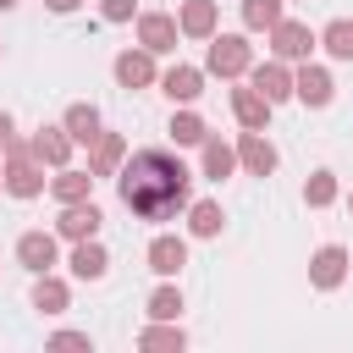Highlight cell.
Here are the masks:
<instances>
[{
  "instance_id": "6da1fadb",
  "label": "cell",
  "mask_w": 353,
  "mask_h": 353,
  "mask_svg": "<svg viewBox=\"0 0 353 353\" xmlns=\"http://www.w3.org/2000/svg\"><path fill=\"white\" fill-rule=\"evenodd\" d=\"M116 193L138 221H171L188 204V165L165 149H138L116 171Z\"/></svg>"
},
{
  "instance_id": "7a4b0ae2",
  "label": "cell",
  "mask_w": 353,
  "mask_h": 353,
  "mask_svg": "<svg viewBox=\"0 0 353 353\" xmlns=\"http://www.w3.org/2000/svg\"><path fill=\"white\" fill-rule=\"evenodd\" d=\"M248 66H254V50H248L243 33H221L204 55V72H215V77H243Z\"/></svg>"
},
{
  "instance_id": "3957f363",
  "label": "cell",
  "mask_w": 353,
  "mask_h": 353,
  "mask_svg": "<svg viewBox=\"0 0 353 353\" xmlns=\"http://www.w3.org/2000/svg\"><path fill=\"white\" fill-rule=\"evenodd\" d=\"M6 193H17V199L44 193V171L33 165V149H22V143H6Z\"/></svg>"
},
{
  "instance_id": "277c9868",
  "label": "cell",
  "mask_w": 353,
  "mask_h": 353,
  "mask_svg": "<svg viewBox=\"0 0 353 353\" xmlns=\"http://www.w3.org/2000/svg\"><path fill=\"white\" fill-rule=\"evenodd\" d=\"M270 50H276V61H309V50H314V33H309V22H276L270 28Z\"/></svg>"
},
{
  "instance_id": "5b68a950",
  "label": "cell",
  "mask_w": 353,
  "mask_h": 353,
  "mask_svg": "<svg viewBox=\"0 0 353 353\" xmlns=\"http://www.w3.org/2000/svg\"><path fill=\"white\" fill-rule=\"evenodd\" d=\"M176 17H165V11H143L138 17V44L149 50V55H165V50H176Z\"/></svg>"
},
{
  "instance_id": "8992f818",
  "label": "cell",
  "mask_w": 353,
  "mask_h": 353,
  "mask_svg": "<svg viewBox=\"0 0 353 353\" xmlns=\"http://www.w3.org/2000/svg\"><path fill=\"white\" fill-rule=\"evenodd\" d=\"M292 94H298L303 105H331L336 83H331V72H325V66H309V61H303V66L292 72Z\"/></svg>"
},
{
  "instance_id": "52a82bcc",
  "label": "cell",
  "mask_w": 353,
  "mask_h": 353,
  "mask_svg": "<svg viewBox=\"0 0 353 353\" xmlns=\"http://www.w3.org/2000/svg\"><path fill=\"white\" fill-rule=\"evenodd\" d=\"M342 276H347V248L325 243V248L309 259V281H314L320 292H331V287H342Z\"/></svg>"
},
{
  "instance_id": "ba28073f",
  "label": "cell",
  "mask_w": 353,
  "mask_h": 353,
  "mask_svg": "<svg viewBox=\"0 0 353 353\" xmlns=\"http://www.w3.org/2000/svg\"><path fill=\"white\" fill-rule=\"evenodd\" d=\"M127 160V138L121 132H94V154H88V171L94 176H116Z\"/></svg>"
},
{
  "instance_id": "9c48e42d",
  "label": "cell",
  "mask_w": 353,
  "mask_h": 353,
  "mask_svg": "<svg viewBox=\"0 0 353 353\" xmlns=\"http://www.w3.org/2000/svg\"><path fill=\"white\" fill-rule=\"evenodd\" d=\"M99 221H105V215H99V204L77 199V204H66V215L55 221V232H61V237H72V243H83V237H94V232H99Z\"/></svg>"
},
{
  "instance_id": "30bf717a",
  "label": "cell",
  "mask_w": 353,
  "mask_h": 353,
  "mask_svg": "<svg viewBox=\"0 0 353 353\" xmlns=\"http://www.w3.org/2000/svg\"><path fill=\"white\" fill-rule=\"evenodd\" d=\"M17 259H22V270L44 276V270L55 265V237H50V232H22V237H17Z\"/></svg>"
},
{
  "instance_id": "8fae6325",
  "label": "cell",
  "mask_w": 353,
  "mask_h": 353,
  "mask_svg": "<svg viewBox=\"0 0 353 353\" xmlns=\"http://www.w3.org/2000/svg\"><path fill=\"white\" fill-rule=\"evenodd\" d=\"M116 83L121 88H149L154 83V55L149 50H121L116 55Z\"/></svg>"
},
{
  "instance_id": "7c38bea8",
  "label": "cell",
  "mask_w": 353,
  "mask_h": 353,
  "mask_svg": "<svg viewBox=\"0 0 353 353\" xmlns=\"http://www.w3.org/2000/svg\"><path fill=\"white\" fill-rule=\"evenodd\" d=\"M28 149H33V160H44V165H66V160H72V138H66V127H39Z\"/></svg>"
},
{
  "instance_id": "4fadbf2b",
  "label": "cell",
  "mask_w": 353,
  "mask_h": 353,
  "mask_svg": "<svg viewBox=\"0 0 353 353\" xmlns=\"http://www.w3.org/2000/svg\"><path fill=\"white\" fill-rule=\"evenodd\" d=\"M160 88H165L176 105H193V99L204 94V72H199V66H171V72L160 77Z\"/></svg>"
},
{
  "instance_id": "5bb4252c",
  "label": "cell",
  "mask_w": 353,
  "mask_h": 353,
  "mask_svg": "<svg viewBox=\"0 0 353 353\" xmlns=\"http://www.w3.org/2000/svg\"><path fill=\"white\" fill-rule=\"evenodd\" d=\"M254 88H259L270 105H281V99L292 94V72H287V61H265V66H254Z\"/></svg>"
},
{
  "instance_id": "9a60e30c",
  "label": "cell",
  "mask_w": 353,
  "mask_h": 353,
  "mask_svg": "<svg viewBox=\"0 0 353 353\" xmlns=\"http://www.w3.org/2000/svg\"><path fill=\"white\" fill-rule=\"evenodd\" d=\"M237 160H243V165H248L254 176H270V171H276V149H270V143H265V138H259L254 127H248V132L237 138Z\"/></svg>"
},
{
  "instance_id": "2e32d148",
  "label": "cell",
  "mask_w": 353,
  "mask_h": 353,
  "mask_svg": "<svg viewBox=\"0 0 353 353\" xmlns=\"http://www.w3.org/2000/svg\"><path fill=\"white\" fill-rule=\"evenodd\" d=\"M182 265H188V243L182 237H154L149 243V270L154 276H176Z\"/></svg>"
},
{
  "instance_id": "e0dca14e",
  "label": "cell",
  "mask_w": 353,
  "mask_h": 353,
  "mask_svg": "<svg viewBox=\"0 0 353 353\" xmlns=\"http://www.w3.org/2000/svg\"><path fill=\"white\" fill-rule=\"evenodd\" d=\"M105 270H110V254H105L94 237H83V243L72 248V276H77V281H99Z\"/></svg>"
},
{
  "instance_id": "ac0fdd59",
  "label": "cell",
  "mask_w": 353,
  "mask_h": 353,
  "mask_svg": "<svg viewBox=\"0 0 353 353\" xmlns=\"http://www.w3.org/2000/svg\"><path fill=\"white\" fill-rule=\"evenodd\" d=\"M232 110H237V121L254 127V132L270 121V99H265L259 88H232Z\"/></svg>"
},
{
  "instance_id": "d6986e66",
  "label": "cell",
  "mask_w": 353,
  "mask_h": 353,
  "mask_svg": "<svg viewBox=\"0 0 353 353\" xmlns=\"http://www.w3.org/2000/svg\"><path fill=\"white\" fill-rule=\"evenodd\" d=\"M176 28L188 39H215V0H188L182 17H176Z\"/></svg>"
},
{
  "instance_id": "ffe728a7",
  "label": "cell",
  "mask_w": 353,
  "mask_h": 353,
  "mask_svg": "<svg viewBox=\"0 0 353 353\" xmlns=\"http://www.w3.org/2000/svg\"><path fill=\"white\" fill-rule=\"evenodd\" d=\"M61 127H66L72 143H94V132H99V110H94V105H72Z\"/></svg>"
},
{
  "instance_id": "44dd1931",
  "label": "cell",
  "mask_w": 353,
  "mask_h": 353,
  "mask_svg": "<svg viewBox=\"0 0 353 353\" xmlns=\"http://www.w3.org/2000/svg\"><path fill=\"white\" fill-rule=\"evenodd\" d=\"M88 188H94V171H66V165H61V176L50 182V193H55L61 204H77V199H88Z\"/></svg>"
},
{
  "instance_id": "7402d4cb",
  "label": "cell",
  "mask_w": 353,
  "mask_h": 353,
  "mask_svg": "<svg viewBox=\"0 0 353 353\" xmlns=\"http://www.w3.org/2000/svg\"><path fill=\"white\" fill-rule=\"evenodd\" d=\"M232 165H237V149L232 143H221V138H204V176H232Z\"/></svg>"
},
{
  "instance_id": "603a6c76",
  "label": "cell",
  "mask_w": 353,
  "mask_h": 353,
  "mask_svg": "<svg viewBox=\"0 0 353 353\" xmlns=\"http://www.w3.org/2000/svg\"><path fill=\"white\" fill-rule=\"evenodd\" d=\"M221 221H226V215H221V204H210V199H199V204L188 210V232H193V237H215Z\"/></svg>"
},
{
  "instance_id": "cb8c5ba5",
  "label": "cell",
  "mask_w": 353,
  "mask_h": 353,
  "mask_svg": "<svg viewBox=\"0 0 353 353\" xmlns=\"http://www.w3.org/2000/svg\"><path fill=\"white\" fill-rule=\"evenodd\" d=\"M33 309L61 314V309H66V281H55V276L44 270V276H39V287H33Z\"/></svg>"
},
{
  "instance_id": "d4e9b609",
  "label": "cell",
  "mask_w": 353,
  "mask_h": 353,
  "mask_svg": "<svg viewBox=\"0 0 353 353\" xmlns=\"http://www.w3.org/2000/svg\"><path fill=\"white\" fill-rule=\"evenodd\" d=\"M320 44L336 55V61H353V22L347 17H336V22H325V33H320Z\"/></svg>"
},
{
  "instance_id": "484cf974",
  "label": "cell",
  "mask_w": 353,
  "mask_h": 353,
  "mask_svg": "<svg viewBox=\"0 0 353 353\" xmlns=\"http://www.w3.org/2000/svg\"><path fill=\"white\" fill-rule=\"evenodd\" d=\"M243 22H248L254 33H259V28L270 33V28L281 22V0H243Z\"/></svg>"
},
{
  "instance_id": "4316f807",
  "label": "cell",
  "mask_w": 353,
  "mask_h": 353,
  "mask_svg": "<svg viewBox=\"0 0 353 353\" xmlns=\"http://www.w3.org/2000/svg\"><path fill=\"white\" fill-rule=\"evenodd\" d=\"M171 138H176V143H204V138H210V127H204L193 110H182V116H171Z\"/></svg>"
},
{
  "instance_id": "83f0119b",
  "label": "cell",
  "mask_w": 353,
  "mask_h": 353,
  "mask_svg": "<svg viewBox=\"0 0 353 353\" xmlns=\"http://www.w3.org/2000/svg\"><path fill=\"white\" fill-rule=\"evenodd\" d=\"M149 314H154V320H176V314H182V292H176V287H154V292H149Z\"/></svg>"
},
{
  "instance_id": "f1b7e54d",
  "label": "cell",
  "mask_w": 353,
  "mask_h": 353,
  "mask_svg": "<svg viewBox=\"0 0 353 353\" xmlns=\"http://www.w3.org/2000/svg\"><path fill=\"white\" fill-rule=\"evenodd\" d=\"M303 199H309L314 210H325V204L336 199V176H331V171H314V176H309V188H303Z\"/></svg>"
},
{
  "instance_id": "f546056e",
  "label": "cell",
  "mask_w": 353,
  "mask_h": 353,
  "mask_svg": "<svg viewBox=\"0 0 353 353\" xmlns=\"http://www.w3.org/2000/svg\"><path fill=\"white\" fill-rule=\"evenodd\" d=\"M138 347H188V336H182L176 325H149V331L138 336Z\"/></svg>"
},
{
  "instance_id": "4dcf8cb0",
  "label": "cell",
  "mask_w": 353,
  "mask_h": 353,
  "mask_svg": "<svg viewBox=\"0 0 353 353\" xmlns=\"http://www.w3.org/2000/svg\"><path fill=\"white\" fill-rule=\"evenodd\" d=\"M99 17L105 22H132V0H99Z\"/></svg>"
},
{
  "instance_id": "1f68e13d",
  "label": "cell",
  "mask_w": 353,
  "mask_h": 353,
  "mask_svg": "<svg viewBox=\"0 0 353 353\" xmlns=\"http://www.w3.org/2000/svg\"><path fill=\"white\" fill-rule=\"evenodd\" d=\"M61 347H88V331H55Z\"/></svg>"
},
{
  "instance_id": "d6a6232c",
  "label": "cell",
  "mask_w": 353,
  "mask_h": 353,
  "mask_svg": "<svg viewBox=\"0 0 353 353\" xmlns=\"http://www.w3.org/2000/svg\"><path fill=\"white\" fill-rule=\"evenodd\" d=\"M6 143H11V116L0 110V154H6Z\"/></svg>"
},
{
  "instance_id": "836d02e7",
  "label": "cell",
  "mask_w": 353,
  "mask_h": 353,
  "mask_svg": "<svg viewBox=\"0 0 353 353\" xmlns=\"http://www.w3.org/2000/svg\"><path fill=\"white\" fill-rule=\"evenodd\" d=\"M44 6H50V11H77L83 0H44Z\"/></svg>"
},
{
  "instance_id": "e575fe53",
  "label": "cell",
  "mask_w": 353,
  "mask_h": 353,
  "mask_svg": "<svg viewBox=\"0 0 353 353\" xmlns=\"http://www.w3.org/2000/svg\"><path fill=\"white\" fill-rule=\"evenodd\" d=\"M11 6H17V0H0V11H11Z\"/></svg>"
},
{
  "instance_id": "d590c367",
  "label": "cell",
  "mask_w": 353,
  "mask_h": 353,
  "mask_svg": "<svg viewBox=\"0 0 353 353\" xmlns=\"http://www.w3.org/2000/svg\"><path fill=\"white\" fill-rule=\"evenodd\" d=\"M0 188H6V176H0Z\"/></svg>"
},
{
  "instance_id": "8d00e7d4",
  "label": "cell",
  "mask_w": 353,
  "mask_h": 353,
  "mask_svg": "<svg viewBox=\"0 0 353 353\" xmlns=\"http://www.w3.org/2000/svg\"><path fill=\"white\" fill-rule=\"evenodd\" d=\"M347 204H353V199H347Z\"/></svg>"
}]
</instances>
